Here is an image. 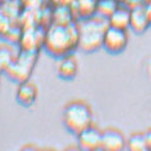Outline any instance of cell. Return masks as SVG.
Returning a JSON list of instances; mask_svg holds the SVG:
<instances>
[{"label":"cell","mask_w":151,"mask_h":151,"mask_svg":"<svg viewBox=\"0 0 151 151\" xmlns=\"http://www.w3.org/2000/svg\"><path fill=\"white\" fill-rule=\"evenodd\" d=\"M38 98V88L33 83L29 81H24L19 83L16 91V100L20 105L29 107L35 102Z\"/></svg>","instance_id":"7"},{"label":"cell","mask_w":151,"mask_h":151,"mask_svg":"<svg viewBox=\"0 0 151 151\" xmlns=\"http://www.w3.org/2000/svg\"><path fill=\"white\" fill-rule=\"evenodd\" d=\"M127 145L124 135L119 130L114 128L106 129L102 132L101 149L108 151L122 150Z\"/></svg>","instance_id":"6"},{"label":"cell","mask_w":151,"mask_h":151,"mask_svg":"<svg viewBox=\"0 0 151 151\" xmlns=\"http://www.w3.org/2000/svg\"><path fill=\"white\" fill-rule=\"evenodd\" d=\"M77 142H78L79 148L83 150L93 151L101 149L102 132L94 128L93 125L88 127L77 135Z\"/></svg>","instance_id":"5"},{"label":"cell","mask_w":151,"mask_h":151,"mask_svg":"<svg viewBox=\"0 0 151 151\" xmlns=\"http://www.w3.org/2000/svg\"><path fill=\"white\" fill-rule=\"evenodd\" d=\"M43 42L46 52L55 58L70 55L78 46L77 25L54 24L45 35Z\"/></svg>","instance_id":"1"},{"label":"cell","mask_w":151,"mask_h":151,"mask_svg":"<svg viewBox=\"0 0 151 151\" xmlns=\"http://www.w3.org/2000/svg\"><path fill=\"white\" fill-rule=\"evenodd\" d=\"M32 62L28 61V59L25 58L24 60H18L16 63H14L12 67L9 68L10 75L13 77L14 81H17L19 83L24 81H27L28 74L31 69Z\"/></svg>","instance_id":"11"},{"label":"cell","mask_w":151,"mask_h":151,"mask_svg":"<svg viewBox=\"0 0 151 151\" xmlns=\"http://www.w3.org/2000/svg\"><path fill=\"white\" fill-rule=\"evenodd\" d=\"M116 2L115 0H102L99 3H96V11L99 15L105 18H108V16L116 9Z\"/></svg>","instance_id":"13"},{"label":"cell","mask_w":151,"mask_h":151,"mask_svg":"<svg viewBox=\"0 0 151 151\" xmlns=\"http://www.w3.org/2000/svg\"><path fill=\"white\" fill-rule=\"evenodd\" d=\"M127 147L132 151H144L148 150L146 140L144 137V133H135L132 136H130L127 140Z\"/></svg>","instance_id":"12"},{"label":"cell","mask_w":151,"mask_h":151,"mask_svg":"<svg viewBox=\"0 0 151 151\" xmlns=\"http://www.w3.org/2000/svg\"><path fill=\"white\" fill-rule=\"evenodd\" d=\"M150 25V19H149L147 9L142 6H137L135 9L131 10L130 12V26L134 32L136 33H142L146 31V29Z\"/></svg>","instance_id":"8"},{"label":"cell","mask_w":151,"mask_h":151,"mask_svg":"<svg viewBox=\"0 0 151 151\" xmlns=\"http://www.w3.org/2000/svg\"><path fill=\"white\" fill-rule=\"evenodd\" d=\"M77 71H78L77 60L71 54L59 58L57 72L62 79H65V81L73 79L77 74Z\"/></svg>","instance_id":"9"},{"label":"cell","mask_w":151,"mask_h":151,"mask_svg":"<svg viewBox=\"0 0 151 151\" xmlns=\"http://www.w3.org/2000/svg\"><path fill=\"white\" fill-rule=\"evenodd\" d=\"M128 33L127 30L118 29L108 26L103 35L102 47L111 54H120L125 50L128 45Z\"/></svg>","instance_id":"4"},{"label":"cell","mask_w":151,"mask_h":151,"mask_svg":"<svg viewBox=\"0 0 151 151\" xmlns=\"http://www.w3.org/2000/svg\"><path fill=\"white\" fill-rule=\"evenodd\" d=\"M144 137H145L147 149H148V150H151V128L148 129V130L144 133Z\"/></svg>","instance_id":"14"},{"label":"cell","mask_w":151,"mask_h":151,"mask_svg":"<svg viewBox=\"0 0 151 151\" xmlns=\"http://www.w3.org/2000/svg\"><path fill=\"white\" fill-rule=\"evenodd\" d=\"M130 10L123 6H117L108 16V25L114 28L127 30L130 26Z\"/></svg>","instance_id":"10"},{"label":"cell","mask_w":151,"mask_h":151,"mask_svg":"<svg viewBox=\"0 0 151 151\" xmlns=\"http://www.w3.org/2000/svg\"><path fill=\"white\" fill-rule=\"evenodd\" d=\"M92 111L84 101L75 100L68 103L62 113V121L68 131L77 135L83 130L92 125Z\"/></svg>","instance_id":"3"},{"label":"cell","mask_w":151,"mask_h":151,"mask_svg":"<svg viewBox=\"0 0 151 151\" xmlns=\"http://www.w3.org/2000/svg\"><path fill=\"white\" fill-rule=\"evenodd\" d=\"M108 20L98 14V16L86 17L79 25L78 30V48L83 52H92L102 47L103 35L107 29Z\"/></svg>","instance_id":"2"},{"label":"cell","mask_w":151,"mask_h":151,"mask_svg":"<svg viewBox=\"0 0 151 151\" xmlns=\"http://www.w3.org/2000/svg\"><path fill=\"white\" fill-rule=\"evenodd\" d=\"M146 9H147V13H148L149 19H150V24H151V6H149V8H146Z\"/></svg>","instance_id":"15"}]
</instances>
